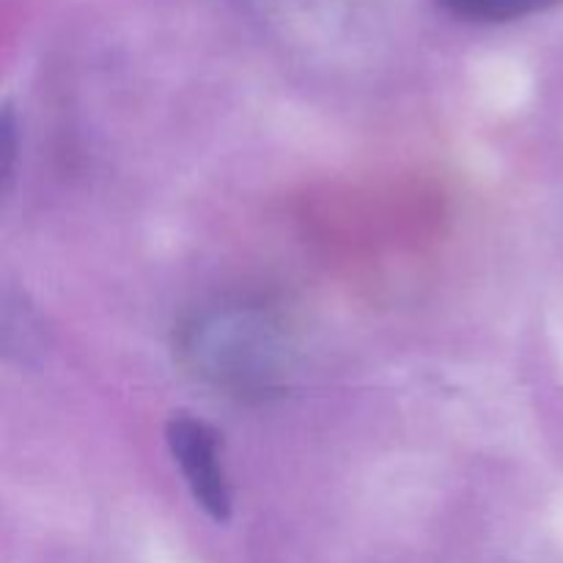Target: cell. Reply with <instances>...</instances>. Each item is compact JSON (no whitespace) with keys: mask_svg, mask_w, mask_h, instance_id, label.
<instances>
[{"mask_svg":"<svg viewBox=\"0 0 563 563\" xmlns=\"http://www.w3.org/2000/svg\"><path fill=\"white\" fill-rule=\"evenodd\" d=\"M438 3L467 22H515L550 9L559 0H438Z\"/></svg>","mask_w":563,"mask_h":563,"instance_id":"obj_2","label":"cell"},{"mask_svg":"<svg viewBox=\"0 0 563 563\" xmlns=\"http://www.w3.org/2000/svg\"><path fill=\"white\" fill-rule=\"evenodd\" d=\"M168 445L201 509L218 522L229 520L231 489L218 432L192 416H174L168 423Z\"/></svg>","mask_w":563,"mask_h":563,"instance_id":"obj_1","label":"cell"}]
</instances>
